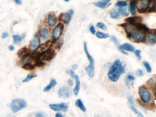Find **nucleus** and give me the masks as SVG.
<instances>
[{
    "mask_svg": "<svg viewBox=\"0 0 156 117\" xmlns=\"http://www.w3.org/2000/svg\"><path fill=\"white\" fill-rule=\"evenodd\" d=\"M84 48L85 53L90 62V64L86 68V71L89 78H92L95 75L94 60L93 59V57L91 56V55H90L89 52L88 51L87 45L86 42H84Z\"/></svg>",
    "mask_w": 156,
    "mask_h": 117,
    "instance_id": "obj_3",
    "label": "nucleus"
},
{
    "mask_svg": "<svg viewBox=\"0 0 156 117\" xmlns=\"http://www.w3.org/2000/svg\"><path fill=\"white\" fill-rule=\"evenodd\" d=\"M129 102L130 103V104H133V99L132 97H130L128 99Z\"/></svg>",
    "mask_w": 156,
    "mask_h": 117,
    "instance_id": "obj_52",
    "label": "nucleus"
},
{
    "mask_svg": "<svg viewBox=\"0 0 156 117\" xmlns=\"http://www.w3.org/2000/svg\"><path fill=\"white\" fill-rule=\"evenodd\" d=\"M30 50L28 49L26 47H23L21 48L20 50L18 51L17 55L20 58H21L22 56H23L24 55H26V54H28V53H30Z\"/></svg>",
    "mask_w": 156,
    "mask_h": 117,
    "instance_id": "obj_27",
    "label": "nucleus"
},
{
    "mask_svg": "<svg viewBox=\"0 0 156 117\" xmlns=\"http://www.w3.org/2000/svg\"><path fill=\"white\" fill-rule=\"evenodd\" d=\"M124 71V67L119 60H116L109 69L107 74L108 79L112 82H117Z\"/></svg>",
    "mask_w": 156,
    "mask_h": 117,
    "instance_id": "obj_1",
    "label": "nucleus"
},
{
    "mask_svg": "<svg viewBox=\"0 0 156 117\" xmlns=\"http://www.w3.org/2000/svg\"><path fill=\"white\" fill-rule=\"evenodd\" d=\"M40 35L43 39L44 40L48 39L49 36L48 29L46 28H42L40 31Z\"/></svg>",
    "mask_w": 156,
    "mask_h": 117,
    "instance_id": "obj_21",
    "label": "nucleus"
},
{
    "mask_svg": "<svg viewBox=\"0 0 156 117\" xmlns=\"http://www.w3.org/2000/svg\"><path fill=\"white\" fill-rule=\"evenodd\" d=\"M90 32L93 34V35H95L96 33V30H95V28L94 26L93 25H91L90 27Z\"/></svg>",
    "mask_w": 156,
    "mask_h": 117,
    "instance_id": "obj_43",
    "label": "nucleus"
},
{
    "mask_svg": "<svg viewBox=\"0 0 156 117\" xmlns=\"http://www.w3.org/2000/svg\"><path fill=\"white\" fill-rule=\"evenodd\" d=\"M27 106L26 101L23 99H13L11 103V109L13 113H17Z\"/></svg>",
    "mask_w": 156,
    "mask_h": 117,
    "instance_id": "obj_4",
    "label": "nucleus"
},
{
    "mask_svg": "<svg viewBox=\"0 0 156 117\" xmlns=\"http://www.w3.org/2000/svg\"><path fill=\"white\" fill-rule=\"evenodd\" d=\"M63 115L61 113H58L55 114V117H63Z\"/></svg>",
    "mask_w": 156,
    "mask_h": 117,
    "instance_id": "obj_50",
    "label": "nucleus"
},
{
    "mask_svg": "<svg viewBox=\"0 0 156 117\" xmlns=\"http://www.w3.org/2000/svg\"><path fill=\"white\" fill-rule=\"evenodd\" d=\"M56 55V53L51 48L40 52L39 59L41 61H50L54 59Z\"/></svg>",
    "mask_w": 156,
    "mask_h": 117,
    "instance_id": "obj_5",
    "label": "nucleus"
},
{
    "mask_svg": "<svg viewBox=\"0 0 156 117\" xmlns=\"http://www.w3.org/2000/svg\"><path fill=\"white\" fill-rule=\"evenodd\" d=\"M57 18L54 12H51L48 15V24L50 27H53L57 24Z\"/></svg>",
    "mask_w": 156,
    "mask_h": 117,
    "instance_id": "obj_14",
    "label": "nucleus"
},
{
    "mask_svg": "<svg viewBox=\"0 0 156 117\" xmlns=\"http://www.w3.org/2000/svg\"><path fill=\"white\" fill-rule=\"evenodd\" d=\"M68 83L71 87H72L74 85V82L71 79H68Z\"/></svg>",
    "mask_w": 156,
    "mask_h": 117,
    "instance_id": "obj_46",
    "label": "nucleus"
},
{
    "mask_svg": "<svg viewBox=\"0 0 156 117\" xmlns=\"http://www.w3.org/2000/svg\"><path fill=\"white\" fill-rule=\"evenodd\" d=\"M64 29V24L62 22H60L56 26L53 30L52 33V38L54 40H56L59 39L62 35Z\"/></svg>",
    "mask_w": 156,
    "mask_h": 117,
    "instance_id": "obj_8",
    "label": "nucleus"
},
{
    "mask_svg": "<svg viewBox=\"0 0 156 117\" xmlns=\"http://www.w3.org/2000/svg\"><path fill=\"white\" fill-rule=\"evenodd\" d=\"M14 2L17 4L18 5H21L22 4V2H21V0H13Z\"/></svg>",
    "mask_w": 156,
    "mask_h": 117,
    "instance_id": "obj_45",
    "label": "nucleus"
},
{
    "mask_svg": "<svg viewBox=\"0 0 156 117\" xmlns=\"http://www.w3.org/2000/svg\"><path fill=\"white\" fill-rule=\"evenodd\" d=\"M130 12L133 15H135L137 14L136 9V0H130Z\"/></svg>",
    "mask_w": 156,
    "mask_h": 117,
    "instance_id": "obj_19",
    "label": "nucleus"
},
{
    "mask_svg": "<svg viewBox=\"0 0 156 117\" xmlns=\"http://www.w3.org/2000/svg\"><path fill=\"white\" fill-rule=\"evenodd\" d=\"M66 73H67L68 74L70 75L72 78H75V77L76 75H75V72H74L73 70H69V69H68V70H67L66 71Z\"/></svg>",
    "mask_w": 156,
    "mask_h": 117,
    "instance_id": "obj_39",
    "label": "nucleus"
},
{
    "mask_svg": "<svg viewBox=\"0 0 156 117\" xmlns=\"http://www.w3.org/2000/svg\"><path fill=\"white\" fill-rule=\"evenodd\" d=\"M64 1H66V2H68L70 1V0H64Z\"/></svg>",
    "mask_w": 156,
    "mask_h": 117,
    "instance_id": "obj_56",
    "label": "nucleus"
},
{
    "mask_svg": "<svg viewBox=\"0 0 156 117\" xmlns=\"http://www.w3.org/2000/svg\"><path fill=\"white\" fill-rule=\"evenodd\" d=\"M139 93L142 100L145 103H148L151 100V92L146 87L143 86L139 87Z\"/></svg>",
    "mask_w": 156,
    "mask_h": 117,
    "instance_id": "obj_7",
    "label": "nucleus"
},
{
    "mask_svg": "<svg viewBox=\"0 0 156 117\" xmlns=\"http://www.w3.org/2000/svg\"><path fill=\"white\" fill-rule=\"evenodd\" d=\"M77 68H78V65L77 64H74L72 66V69L73 70H76Z\"/></svg>",
    "mask_w": 156,
    "mask_h": 117,
    "instance_id": "obj_51",
    "label": "nucleus"
},
{
    "mask_svg": "<svg viewBox=\"0 0 156 117\" xmlns=\"http://www.w3.org/2000/svg\"><path fill=\"white\" fill-rule=\"evenodd\" d=\"M110 1L111 0H101L97 2H94L93 5L98 8L105 9L106 8L107 5L110 3Z\"/></svg>",
    "mask_w": 156,
    "mask_h": 117,
    "instance_id": "obj_16",
    "label": "nucleus"
},
{
    "mask_svg": "<svg viewBox=\"0 0 156 117\" xmlns=\"http://www.w3.org/2000/svg\"><path fill=\"white\" fill-rule=\"evenodd\" d=\"M97 27H98L99 28L102 29V30H106L107 29L106 25L104 23H102V22H98L97 24Z\"/></svg>",
    "mask_w": 156,
    "mask_h": 117,
    "instance_id": "obj_37",
    "label": "nucleus"
},
{
    "mask_svg": "<svg viewBox=\"0 0 156 117\" xmlns=\"http://www.w3.org/2000/svg\"><path fill=\"white\" fill-rule=\"evenodd\" d=\"M153 0H136V7L140 13H144L150 11L153 8L152 5H154Z\"/></svg>",
    "mask_w": 156,
    "mask_h": 117,
    "instance_id": "obj_2",
    "label": "nucleus"
},
{
    "mask_svg": "<svg viewBox=\"0 0 156 117\" xmlns=\"http://www.w3.org/2000/svg\"><path fill=\"white\" fill-rule=\"evenodd\" d=\"M136 75L138 76H142L143 75L144 73H143V71L142 70H141V69H138L137 70V71L136 72Z\"/></svg>",
    "mask_w": 156,
    "mask_h": 117,
    "instance_id": "obj_42",
    "label": "nucleus"
},
{
    "mask_svg": "<svg viewBox=\"0 0 156 117\" xmlns=\"http://www.w3.org/2000/svg\"><path fill=\"white\" fill-rule=\"evenodd\" d=\"M19 23V21H17V20H15L14 21H13V23H12V24H13V25H16V24H18V23Z\"/></svg>",
    "mask_w": 156,
    "mask_h": 117,
    "instance_id": "obj_53",
    "label": "nucleus"
},
{
    "mask_svg": "<svg viewBox=\"0 0 156 117\" xmlns=\"http://www.w3.org/2000/svg\"><path fill=\"white\" fill-rule=\"evenodd\" d=\"M154 89H155V95H156V87L154 88Z\"/></svg>",
    "mask_w": 156,
    "mask_h": 117,
    "instance_id": "obj_55",
    "label": "nucleus"
},
{
    "mask_svg": "<svg viewBox=\"0 0 156 117\" xmlns=\"http://www.w3.org/2000/svg\"><path fill=\"white\" fill-rule=\"evenodd\" d=\"M40 39L39 35L35 34L30 42V48L32 51H35L39 48Z\"/></svg>",
    "mask_w": 156,
    "mask_h": 117,
    "instance_id": "obj_10",
    "label": "nucleus"
},
{
    "mask_svg": "<svg viewBox=\"0 0 156 117\" xmlns=\"http://www.w3.org/2000/svg\"><path fill=\"white\" fill-rule=\"evenodd\" d=\"M75 105L77 107H79L80 110H81L83 112H85L86 111V108L83 103L81 99H77L75 102Z\"/></svg>",
    "mask_w": 156,
    "mask_h": 117,
    "instance_id": "obj_29",
    "label": "nucleus"
},
{
    "mask_svg": "<svg viewBox=\"0 0 156 117\" xmlns=\"http://www.w3.org/2000/svg\"><path fill=\"white\" fill-rule=\"evenodd\" d=\"M141 19L139 17H130L125 19V21L126 23H130L133 24H136L137 23H139L141 21Z\"/></svg>",
    "mask_w": 156,
    "mask_h": 117,
    "instance_id": "obj_20",
    "label": "nucleus"
},
{
    "mask_svg": "<svg viewBox=\"0 0 156 117\" xmlns=\"http://www.w3.org/2000/svg\"><path fill=\"white\" fill-rule=\"evenodd\" d=\"M70 95V88L67 86H63L58 91V95L60 98H68Z\"/></svg>",
    "mask_w": 156,
    "mask_h": 117,
    "instance_id": "obj_12",
    "label": "nucleus"
},
{
    "mask_svg": "<svg viewBox=\"0 0 156 117\" xmlns=\"http://www.w3.org/2000/svg\"><path fill=\"white\" fill-rule=\"evenodd\" d=\"M148 85L154 88L156 87V76H153L152 78L149 80Z\"/></svg>",
    "mask_w": 156,
    "mask_h": 117,
    "instance_id": "obj_31",
    "label": "nucleus"
},
{
    "mask_svg": "<svg viewBox=\"0 0 156 117\" xmlns=\"http://www.w3.org/2000/svg\"><path fill=\"white\" fill-rule=\"evenodd\" d=\"M135 25H136L137 28L138 30L142 31L143 32H147L149 31V29L148 28H147L145 25L141 24V23H137L136 24H135Z\"/></svg>",
    "mask_w": 156,
    "mask_h": 117,
    "instance_id": "obj_24",
    "label": "nucleus"
},
{
    "mask_svg": "<svg viewBox=\"0 0 156 117\" xmlns=\"http://www.w3.org/2000/svg\"><path fill=\"white\" fill-rule=\"evenodd\" d=\"M36 67L35 64L29 62L24 64L22 66L23 69L26 70H32L35 69Z\"/></svg>",
    "mask_w": 156,
    "mask_h": 117,
    "instance_id": "obj_25",
    "label": "nucleus"
},
{
    "mask_svg": "<svg viewBox=\"0 0 156 117\" xmlns=\"http://www.w3.org/2000/svg\"><path fill=\"white\" fill-rule=\"evenodd\" d=\"M154 10L156 11V2L154 3Z\"/></svg>",
    "mask_w": 156,
    "mask_h": 117,
    "instance_id": "obj_54",
    "label": "nucleus"
},
{
    "mask_svg": "<svg viewBox=\"0 0 156 117\" xmlns=\"http://www.w3.org/2000/svg\"><path fill=\"white\" fill-rule=\"evenodd\" d=\"M57 84V82L55 80L52 79L50 81V82L49 83V85H48L47 86H46V87L43 89V91L44 92H48L50 90L52 87H54L55 86H56Z\"/></svg>",
    "mask_w": 156,
    "mask_h": 117,
    "instance_id": "obj_22",
    "label": "nucleus"
},
{
    "mask_svg": "<svg viewBox=\"0 0 156 117\" xmlns=\"http://www.w3.org/2000/svg\"><path fill=\"white\" fill-rule=\"evenodd\" d=\"M110 17L113 19H117L120 17L119 11H118L115 9H112V10H110Z\"/></svg>",
    "mask_w": 156,
    "mask_h": 117,
    "instance_id": "obj_26",
    "label": "nucleus"
},
{
    "mask_svg": "<svg viewBox=\"0 0 156 117\" xmlns=\"http://www.w3.org/2000/svg\"><path fill=\"white\" fill-rule=\"evenodd\" d=\"M135 80V77L132 75H128L126 76V81H133Z\"/></svg>",
    "mask_w": 156,
    "mask_h": 117,
    "instance_id": "obj_40",
    "label": "nucleus"
},
{
    "mask_svg": "<svg viewBox=\"0 0 156 117\" xmlns=\"http://www.w3.org/2000/svg\"><path fill=\"white\" fill-rule=\"evenodd\" d=\"M75 79L76 81V86L73 90V92H74V93L75 94V95L77 96L79 94V89H80V82L79 78L78 75H75Z\"/></svg>",
    "mask_w": 156,
    "mask_h": 117,
    "instance_id": "obj_18",
    "label": "nucleus"
},
{
    "mask_svg": "<svg viewBox=\"0 0 156 117\" xmlns=\"http://www.w3.org/2000/svg\"><path fill=\"white\" fill-rule=\"evenodd\" d=\"M52 42L50 40H48L40 46V50H41V51H45L48 48H50L52 46Z\"/></svg>",
    "mask_w": 156,
    "mask_h": 117,
    "instance_id": "obj_28",
    "label": "nucleus"
},
{
    "mask_svg": "<svg viewBox=\"0 0 156 117\" xmlns=\"http://www.w3.org/2000/svg\"><path fill=\"white\" fill-rule=\"evenodd\" d=\"M141 51L139 50H136V51H135V52H134V54H135V55H136L137 58L138 59V60H141L142 59V56L141 55Z\"/></svg>",
    "mask_w": 156,
    "mask_h": 117,
    "instance_id": "obj_38",
    "label": "nucleus"
},
{
    "mask_svg": "<svg viewBox=\"0 0 156 117\" xmlns=\"http://www.w3.org/2000/svg\"><path fill=\"white\" fill-rule=\"evenodd\" d=\"M71 18V15L66 12L65 13H61L59 17V21H62L66 24L69 23Z\"/></svg>",
    "mask_w": 156,
    "mask_h": 117,
    "instance_id": "obj_15",
    "label": "nucleus"
},
{
    "mask_svg": "<svg viewBox=\"0 0 156 117\" xmlns=\"http://www.w3.org/2000/svg\"><path fill=\"white\" fill-rule=\"evenodd\" d=\"M37 75H28L27 77L24 79L23 80V82H29V81H31V80L33 79V78L37 77Z\"/></svg>",
    "mask_w": 156,
    "mask_h": 117,
    "instance_id": "obj_33",
    "label": "nucleus"
},
{
    "mask_svg": "<svg viewBox=\"0 0 156 117\" xmlns=\"http://www.w3.org/2000/svg\"><path fill=\"white\" fill-rule=\"evenodd\" d=\"M67 12H68V13H69V14H70V15H73V14H74V10H73V9H70V10H68V11Z\"/></svg>",
    "mask_w": 156,
    "mask_h": 117,
    "instance_id": "obj_48",
    "label": "nucleus"
},
{
    "mask_svg": "<svg viewBox=\"0 0 156 117\" xmlns=\"http://www.w3.org/2000/svg\"><path fill=\"white\" fill-rule=\"evenodd\" d=\"M118 11L120 14L122 15V16H127L129 14V7H128L127 6L126 7H119Z\"/></svg>",
    "mask_w": 156,
    "mask_h": 117,
    "instance_id": "obj_17",
    "label": "nucleus"
},
{
    "mask_svg": "<svg viewBox=\"0 0 156 117\" xmlns=\"http://www.w3.org/2000/svg\"><path fill=\"white\" fill-rule=\"evenodd\" d=\"M111 39H112V41H113L114 43L115 44V45L117 46V47H119V46H120L119 43L118 42V40H117V39H116L115 37L113 36H111Z\"/></svg>",
    "mask_w": 156,
    "mask_h": 117,
    "instance_id": "obj_41",
    "label": "nucleus"
},
{
    "mask_svg": "<svg viewBox=\"0 0 156 117\" xmlns=\"http://www.w3.org/2000/svg\"><path fill=\"white\" fill-rule=\"evenodd\" d=\"M36 117H44V115L41 113H37L36 114Z\"/></svg>",
    "mask_w": 156,
    "mask_h": 117,
    "instance_id": "obj_47",
    "label": "nucleus"
},
{
    "mask_svg": "<svg viewBox=\"0 0 156 117\" xmlns=\"http://www.w3.org/2000/svg\"><path fill=\"white\" fill-rule=\"evenodd\" d=\"M8 36V33L7 32H4L2 34V38L3 39H5Z\"/></svg>",
    "mask_w": 156,
    "mask_h": 117,
    "instance_id": "obj_44",
    "label": "nucleus"
},
{
    "mask_svg": "<svg viewBox=\"0 0 156 117\" xmlns=\"http://www.w3.org/2000/svg\"><path fill=\"white\" fill-rule=\"evenodd\" d=\"M120 25L124 28L125 31L127 34V37L130 39L139 30L137 28L136 25L133 24H130V23H126H126L121 24V25Z\"/></svg>",
    "mask_w": 156,
    "mask_h": 117,
    "instance_id": "obj_6",
    "label": "nucleus"
},
{
    "mask_svg": "<svg viewBox=\"0 0 156 117\" xmlns=\"http://www.w3.org/2000/svg\"><path fill=\"white\" fill-rule=\"evenodd\" d=\"M144 40L146 44L154 45L156 43V34L153 33H147L144 37Z\"/></svg>",
    "mask_w": 156,
    "mask_h": 117,
    "instance_id": "obj_13",
    "label": "nucleus"
},
{
    "mask_svg": "<svg viewBox=\"0 0 156 117\" xmlns=\"http://www.w3.org/2000/svg\"><path fill=\"white\" fill-rule=\"evenodd\" d=\"M115 5L118 7H126L127 6V2L126 1H119L115 3Z\"/></svg>",
    "mask_w": 156,
    "mask_h": 117,
    "instance_id": "obj_34",
    "label": "nucleus"
},
{
    "mask_svg": "<svg viewBox=\"0 0 156 117\" xmlns=\"http://www.w3.org/2000/svg\"><path fill=\"white\" fill-rule=\"evenodd\" d=\"M49 107L52 110L55 111L66 112L68 109L69 105L67 103L62 102L61 103H57V104H50L49 105Z\"/></svg>",
    "mask_w": 156,
    "mask_h": 117,
    "instance_id": "obj_9",
    "label": "nucleus"
},
{
    "mask_svg": "<svg viewBox=\"0 0 156 117\" xmlns=\"http://www.w3.org/2000/svg\"><path fill=\"white\" fill-rule=\"evenodd\" d=\"M95 36L97 38L99 39H106L110 37V36L107 33H104L100 31H97L96 32Z\"/></svg>",
    "mask_w": 156,
    "mask_h": 117,
    "instance_id": "obj_30",
    "label": "nucleus"
},
{
    "mask_svg": "<svg viewBox=\"0 0 156 117\" xmlns=\"http://www.w3.org/2000/svg\"><path fill=\"white\" fill-rule=\"evenodd\" d=\"M118 48L121 53L126 55H128V54H127V52L124 51L130 52H133L135 51V48L134 47L132 44L127 43H124L122 45L119 46Z\"/></svg>",
    "mask_w": 156,
    "mask_h": 117,
    "instance_id": "obj_11",
    "label": "nucleus"
},
{
    "mask_svg": "<svg viewBox=\"0 0 156 117\" xmlns=\"http://www.w3.org/2000/svg\"><path fill=\"white\" fill-rule=\"evenodd\" d=\"M13 40H14V43L15 44H19L22 40V38L20 36L17 35H15L13 36Z\"/></svg>",
    "mask_w": 156,
    "mask_h": 117,
    "instance_id": "obj_32",
    "label": "nucleus"
},
{
    "mask_svg": "<svg viewBox=\"0 0 156 117\" xmlns=\"http://www.w3.org/2000/svg\"><path fill=\"white\" fill-rule=\"evenodd\" d=\"M9 49L11 51H13L14 50V47L12 45H10L9 46Z\"/></svg>",
    "mask_w": 156,
    "mask_h": 117,
    "instance_id": "obj_49",
    "label": "nucleus"
},
{
    "mask_svg": "<svg viewBox=\"0 0 156 117\" xmlns=\"http://www.w3.org/2000/svg\"><path fill=\"white\" fill-rule=\"evenodd\" d=\"M54 42H52V45H54V47L56 49H60L63 44V41L62 39H57L54 40Z\"/></svg>",
    "mask_w": 156,
    "mask_h": 117,
    "instance_id": "obj_23",
    "label": "nucleus"
},
{
    "mask_svg": "<svg viewBox=\"0 0 156 117\" xmlns=\"http://www.w3.org/2000/svg\"><path fill=\"white\" fill-rule=\"evenodd\" d=\"M143 64L145 67L146 68L147 71L149 73H151L152 72V68L150 66V64L146 61H144L143 62Z\"/></svg>",
    "mask_w": 156,
    "mask_h": 117,
    "instance_id": "obj_36",
    "label": "nucleus"
},
{
    "mask_svg": "<svg viewBox=\"0 0 156 117\" xmlns=\"http://www.w3.org/2000/svg\"><path fill=\"white\" fill-rule=\"evenodd\" d=\"M130 109H132L135 114H137V115H138V116H139V117H144L143 114H142L140 111H139L137 109H136L132 105H130Z\"/></svg>",
    "mask_w": 156,
    "mask_h": 117,
    "instance_id": "obj_35",
    "label": "nucleus"
}]
</instances>
